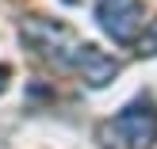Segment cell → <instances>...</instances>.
<instances>
[{
    "label": "cell",
    "mask_w": 157,
    "mask_h": 149,
    "mask_svg": "<svg viewBox=\"0 0 157 149\" xmlns=\"http://www.w3.org/2000/svg\"><path fill=\"white\" fill-rule=\"evenodd\" d=\"M100 142L104 149H153L157 142V107L150 96H138L127 103L115 119L100 126Z\"/></svg>",
    "instance_id": "6da1fadb"
},
{
    "label": "cell",
    "mask_w": 157,
    "mask_h": 149,
    "mask_svg": "<svg viewBox=\"0 0 157 149\" xmlns=\"http://www.w3.org/2000/svg\"><path fill=\"white\" fill-rule=\"evenodd\" d=\"M96 19L119 46H130L142 35V4L138 0H96Z\"/></svg>",
    "instance_id": "7a4b0ae2"
},
{
    "label": "cell",
    "mask_w": 157,
    "mask_h": 149,
    "mask_svg": "<svg viewBox=\"0 0 157 149\" xmlns=\"http://www.w3.org/2000/svg\"><path fill=\"white\" fill-rule=\"evenodd\" d=\"M73 73H81V80L88 84V88H104V84H111L115 76H119V61H115V58H107L104 50H96L92 42H84Z\"/></svg>",
    "instance_id": "3957f363"
},
{
    "label": "cell",
    "mask_w": 157,
    "mask_h": 149,
    "mask_svg": "<svg viewBox=\"0 0 157 149\" xmlns=\"http://www.w3.org/2000/svg\"><path fill=\"white\" fill-rule=\"evenodd\" d=\"M134 46H138V54H142V58H153V54H157V19H150V27L134 38Z\"/></svg>",
    "instance_id": "277c9868"
},
{
    "label": "cell",
    "mask_w": 157,
    "mask_h": 149,
    "mask_svg": "<svg viewBox=\"0 0 157 149\" xmlns=\"http://www.w3.org/2000/svg\"><path fill=\"white\" fill-rule=\"evenodd\" d=\"M8 76H12V69H8V65H0V92L8 88Z\"/></svg>",
    "instance_id": "5b68a950"
}]
</instances>
